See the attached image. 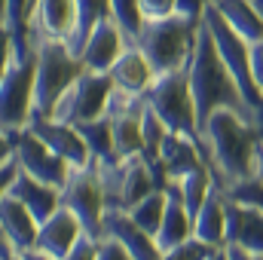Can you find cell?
<instances>
[{
  "label": "cell",
  "instance_id": "cell-1",
  "mask_svg": "<svg viewBox=\"0 0 263 260\" xmlns=\"http://www.w3.org/2000/svg\"><path fill=\"white\" fill-rule=\"evenodd\" d=\"M199 135H202L205 162L217 187H230L254 178V156L260 144L254 123H248L236 110H214L199 126Z\"/></svg>",
  "mask_w": 263,
  "mask_h": 260
},
{
  "label": "cell",
  "instance_id": "cell-2",
  "mask_svg": "<svg viewBox=\"0 0 263 260\" xmlns=\"http://www.w3.org/2000/svg\"><path fill=\"white\" fill-rule=\"evenodd\" d=\"M190 89H193V101H196V117L199 126L214 114V110H236L239 117H245L248 123L257 126V117L251 110V104L245 101V95L239 92L236 80L230 77V70L223 65L217 43L211 37V28L199 25V37H196V52L190 59Z\"/></svg>",
  "mask_w": 263,
  "mask_h": 260
},
{
  "label": "cell",
  "instance_id": "cell-3",
  "mask_svg": "<svg viewBox=\"0 0 263 260\" xmlns=\"http://www.w3.org/2000/svg\"><path fill=\"white\" fill-rule=\"evenodd\" d=\"M199 25L181 18L178 12L165 15V18H147L144 31L135 40V46L150 59L156 77L172 73V70H184V67H190V59L196 52Z\"/></svg>",
  "mask_w": 263,
  "mask_h": 260
},
{
  "label": "cell",
  "instance_id": "cell-4",
  "mask_svg": "<svg viewBox=\"0 0 263 260\" xmlns=\"http://www.w3.org/2000/svg\"><path fill=\"white\" fill-rule=\"evenodd\" d=\"M34 52H37L34 117H52L55 104L77 83V77L86 70V65L67 49V43H62V40H40V43H34Z\"/></svg>",
  "mask_w": 263,
  "mask_h": 260
},
{
  "label": "cell",
  "instance_id": "cell-5",
  "mask_svg": "<svg viewBox=\"0 0 263 260\" xmlns=\"http://www.w3.org/2000/svg\"><path fill=\"white\" fill-rule=\"evenodd\" d=\"M202 18H205V25L211 28V37H214V43H217V52H220L227 70H230V77L236 80L239 92H242L245 101L251 104V110H254V117H257V135H260V141H263V92H260V86H257V80H254V70H251V43H245V40L230 28V22L217 12L214 3L205 6V15H202Z\"/></svg>",
  "mask_w": 263,
  "mask_h": 260
},
{
  "label": "cell",
  "instance_id": "cell-6",
  "mask_svg": "<svg viewBox=\"0 0 263 260\" xmlns=\"http://www.w3.org/2000/svg\"><path fill=\"white\" fill-rule=\"evenodd\" d=\"M144 101L159 114V120L178 135H187L190 141L202 144L199 135V117H196V101H193V89H190V70H172V73H159L150 89L144 92Z\"/></svg>",
  "mask_w": 263,
  "mask_h": 260
},
{
  "label": "cell",
  "instance_id": "cell-7",
  "mask_svg": "<svg viewBox=\"0 0 263 260\" xmlns=\"http://www.w3.org/2000/svg\"><path fill=\"white\" fill-rule=\"evenodd\" d=\"M101 187H104V199L107 208H126L129 211L135 202H141L147 193L159 190V181L153 175V165L138 153V156H126L117 162H95Z\"/></svg>",
  "mask_w": 263,
  "mask_h": 260
},
{
  "label": "cell",
  "instance_id": "cell-8",
  "mask_svg": "<svg viewBox=\"0 0 263 260\" xmlns=\"http://www.w3.org/2000/svg\"><path fill=\"white\" fill-rule=\"evenodd\" d=\"M62 208L73 211L80 217L86 236L101 239V220L107 211V199H104V187H101L95 162L70 169V178L62 187Z\"/></svg>",
  "mask_w": 263,
  "mask_h": 260
},
{
  "label": "cell",
  "instance_id": "cell-9",
  "mask_svg": "<svg viewBox=\"0 0 263 260\" xmlns=\"http://www.w3.org/2000/svg\"><path fill=\"white\" fill-rule=\"evenodd\" d=\"M34 80L37 52L6 67L0 77V129H28L34 117Z\"/></svg>",
  "mask_w": 263,
  "mask_h": 260
},
{
  "label": "cell",
  "instance_id": "cell-10",
  "mask_svg": "<svg viewBox=\"0 0 263 260\" xmlns=\"http://www.w3.org/2000/svg\"><path fill=\"white\" fill-rule=\"evenodd\" d=\"M110 92H114L110 73H104V70H89V67H86V70L77 77V83L62 95V101L55 104L52 117H55V120H65V123H73V126L89 123V120H98V117L107 114V98H110Z\"/></svg>",
  "mask_w": 263,
  "mask_h": 260
},
{
  "label": "cell",
  "instance_id": "cell-11",
  "mask_svg": "<svg viewBox=\"0 0 263 260\" xmlns=\"http://www.w3.org/2000/svg\"><path fill=\"white\" fill-rule=\"evenodd\" d=\"M80 28V3L77 0H37L28 12V40L31 49L40 40L70 43Z\"/></svg>",
  "mask_w": 263,
  "mask_h": 260
},
{
  "label": "cell",
  "instance_id": "cell-12",
  "mask_svg": "<svg viewBox=\"0 0 263 260\" xmlns=\"http://www.w3.org/2000/svg\"><path fill=\"white\" fill-rule=\"evenodd\" d=\"M15 156H18V162H22V169H25L28 175H34L37 181H43V184H49V187H55V190L65 187L67 178H70V169H73L65 156H59L46 141H40L31 129L18 132Z\"/></svg>",
  "mask_w": 263,
  "mask_h": 260
},
{
  "label": "cell",
  "instance_id": "cell-13",
  "mask_svg": "<svg viewBox=\"0 0 263 260\" xmlns=\"http://www.w3.org/2000/svg\"><path fill=\"white\" fill-rule=\"evenodd\" d=\"M28 129L34 132L40 141H46L59 156H65L70 165H89V162H95L92 153H89L86 138L80 135V129L73 123L55 120V117H31Z\"/></svg>",
  "mask_w": 263,
  "mask_h": 260
},
{
  "label": "cell",
  "instance_id": "cell-14",
  "mask_svg": "<svg viewBox=\"0 0 263 260\" xmlns=\"http://www.w3.org/2000/svg\"><path fill=\"white\" fill-rule=\"evenodd\" d=\"M101 239H114L120 242L135 260H159V245L150 233H144L126 208H107L104 220H101Z\"/></svg>",
  "mask_w": 263,
  "mask_h": 260
},
{
  "label": "cell",
  "instance_id": "cell-15",
  "mask_svg": "<svg viewBox=\"0 0 263 260\" xmlns=\"http://www.w3.org/2000/svg\"><path fill=\"white\" fill-rule=\"evenodd\" d=\"M126 46H132L129 37L123 34V28L114 22V15H107V18H101L95 28H92V34H89V40H86V46H83V52H80V62L89 67V70H110L114 62L126 52Z\"/></svg>",
  "mask_w": 263,
  "mask_h": 260
},
{
  "label": "cell",
  "instance_id": "cell-16",
  "mask_svg": "<svg viewBox=\"0 0 263 260\" xmlns=\"http://www.w3.org/2000/svg\"><path fill=\"white\" fill-rule=\"evenodd\" d=\"M83 236H86V230H83L80 217L73 211H67V208H59L49 220L40 224L37 242H34L31 251H43V254H49V257H55V260H65L70 254V248Z\"/></svg>",
  "mask_w": 263,
  "mask_h": 260
},
{
  "label": "cell",
  "instance_id": "cell-17",
  "mask_svg": "<svg viewBox=\"0 0 263 260\" xmlns=\"http://www.w3.org/2000/svg\"><path fill=\"white\" fill-rule=\"evenodd\" d=\"M37 217L15 199V196H0V242L9 245L15 254H25L37 242Z\"/></svg>",
  "mask_w": 263,
  "mask_h": 260
},
{
  "label": "cell",
  "instance_id": "cell-18",
  "mask_svg": "<svg viewBox=\"0 0 263 260\" xmlns=\"http://www.w3.org/2000/svg\"><path fill=\"white\" fill-rule=\"evenodd\" d=\"M227 196V193H223ZM227 245L263 254V211L227 196Z\"/></svg>",
  "mask_w": 263,
  "mask_h": 260
},
{
  "label": "cell",
  "instance_id": "cell-19",
  "mask_svg": "<svg viewBox=\"0 0 263 260\" xmlns=\"http://www.w3.org/2000/svg\"><path fill=\"white\" fill-rule=\"evenodd\" d=\"M165 178L168 181H178L184 175H190L193 169L208 165L205 162V153H202V144L190 141L187 135H178V132H168L165 141H162V150H159V162Z\"/></svg>",
  "mask_w": 263,
  "mask_h": 260
},
{
  "label": "cell",
  "instance_id": "cell-20",
  "mask_svg": "<svg viewBox=\"0 0 263 260\" xmlns=\"http://www.w3.org/2000/svg\"><path fill=\"white\" fill-rule=\"evenodd\" d=\"M6 196H15V199L37 217V224L49 220V217L62 208V190H55V187L37 181V178L28 175L25 169H22V175L15 178V184L6 190Z\"/></svg>",
  "mask_w": 263,
  "mask_h": 260
},
{
  "label": "cell",
  "instance_id": "cell-21",
  "mask_svg": "<svg viewBox=\"0 0 263 260\" xmlns=\"http://www.w3.org/2000/svg\"><path fill=\"white\" fill-rule=\"evenodd\" d=\"M193 236L208 242L217 251L227 248V196H223V190L217 184L211 187L208 199L202 202V208L193 217Z\"/></svg>",
  "mask_w": 263,
  "mask_h": 260
},
{
  "label": "cell",
  "instance_id": "cell-22",
  "mask_svg": "<svg viewBox=\"0 0 263 260\" xmlns=\"http://www.w3.org/2000/svg\"><path fill=\"white\" fill-rule=\"evenodd\" d=\"M165 193H168V205H165L162 227H159V233H156V245H159V251L178 248L181 242L193 239V214L187 211L184 199H181V193H178V184L168 181V184H165Z\"/></svg>",
  "mask_w": 263,
  "mask_h": 260
},
{
  "label": "cell",
  "instance_id": "cell-23",
  "mask_svg": "<svg viewBox=\"0 0 263 260\" xmlns=\"http://www.w3.org/2000/svg\"><path fill=\"white\" fill-rule=\"evenodd\" d=\"M107 73H110V80H114L117 89L132 92V95H144L150 89V83L156 80V70L150 65V59L138 46H126V52L114 62V67Z\"/></svg>",
  "mask_w": 263,
  "mask_h": 260
},
{
  "label": "cell",
  "instance_id": "cell-24",
  "mask_svg": "<svg viewBox=\"0 0 263 260\" xmlns=\"http://www.w3.org/2000/svg\"><path fill=\"white\" fill-rule=\"evenodd\" d=\"M214 6L245 43L254 46L263 40V15L254 9L251 0H214Z\"/></svg>",
  "mask_w": 263,
  "mask_h": 260
},
{
  "label": "cell",
  "instance_id": "cell-25",
  "mask_svg": "<svg viewBox=\"0 0 263 260\" xmlns=\"http://www.w3.org/2000/svg\"><path fill=\"white\" fill-rule=\"evenodd\" d=\"M141 117L144 110H129V114H110V129H114V147L117 156H138L144 150V132H141Z\"/></svg>",
  "mask_w": 263,
  "mask_h": 260
},
{
  "label": "cell",
  "instance_id": "cell-26",
  "mask_svg": "<svg viewBox=\"0 0 263 260\" xmlns=\"http://www.w3.org/2000/svg\"><path fill=\"white\" fill-rule=\"evenodd\" d=\"M80 135L86 138L89 144V153L95 162H117V147H114V129H110V117H98V120H89V123H80L77 126Z\"/></svg>",
  "mask_w": 263,
  "mask_h": 260
},
{
  "label": "cell",
  "instance_id": "cell-27",
  "mask_svg": "<svg viewBox=\"0 0 263 260\" xmlns=\"http://www.w3.org/2000/svg\"><path fill=\"white\" fill-rule=\"evenodd\" d=\"M165 205H168V193L159 187V190L147 193L141 202H135L129 208V214L144 233H150V236L156 239V233H159V227H162V217H165Z\"/></svg>",
  "mask_w": 263,
  "mask_h": 260
},
{
  "label": "cell",
  "instance_id": "cell-28",
  "mask_svg": "<svg viewBox=\"0 0 263 260\" xmlns=\"http://www.w3.org/2000/svg\"><path fill=\"white\" fill-rule=\"evenodd\" d=\"M175 184H178V193H181V199H184L187 211L196 217V211L202 208V202L208 199L211 187H214V175H211V169H208V165H202V169H193L190 175L178 178Z\"/></svg>",
  "mask_w": 263,
  "mask_h": 260
},
{
  "label": "cell",
  "instance_id": "cell-29",
  "mask_svg": "<svg viewBox=\"0 0 263 260\" xmlns=\"http://www.w3.org/2000/svg\"><path fill=\"white\" fill-rule=\"evenodd\" d=\"M77 3H80V28H77V34H73V40L67 43V49L80 59V52H83V46H86L92 28H95L101 18L110 15V0H77Z\"/></svg>",
  "mask_w": 263,
  "mask_h": 260
},
{
  "label": "cell",
  "instance_id": "cell-30",
  "mask_svg": "<svg viewBox=\"0 0 263 260\" xmlns=\"http://www.w3.org/2000/svg\"><path fill=\"white\" fill-rule=\"evenodd\" d=\"M141 132H144V150H141V156L150 162V165H156L159 162V150H162V141H165V135H168V126L159 120V114L147 104L144 107V117H141Z\"/></svg>",
  "mask_w": 263,
  "mask_h": 260
},
{
  "label": "cell",
  "instance_id": "cell-31",
  "mask_svg": "<svg viewBox=\"0 0 263 260\" xmlns=\"http://www.w3.org/2000/svg\"><path fill=\"white\" fill-rule=\"evenodd\" d=\"M110 15L114 22L123 28V34L129 37V43L135 46L138 34L144 31V9H141V0H110Z\"/></svg>",
  "mask_w": 263,
  "mask_h": 260
},
{
  "label": "cell",
  "instance_id": "cell-32",
  "mask_svg": "<svg viewBox=\"0 0 263 260\" xmlns=\"http://www.w3.org/2000/svg\"><path fill=\"white\" fill-rule=\"evenodd\" d=\"M217 254V248H211L208 242H202V239H187V242H181L178 248H168V251H162L159 260H211Z\"/></svg>",
  "mask_w": 263,
  "mask_h": 260
},
{
  "label": "cell",
  "instance_id": "cell-33",
  "mask_svg": "<svg viewBox=\"0 0 263 260\" xmlns=\"http://www.w3.org/2000/svg\"><path fill=\"white\" fill-rule=\"evenodd\" d=\"M223 193L236 202H245V205H254L263 211V181L260 178H248V181H239V184H230V187H220Z\"/></svg>",
  "mask_w": 263,
  "mask_h": 260
},
{
  "label": "cell",
  "instance_id": "cell-34",
  "mask_svg": "<svg viewBox=\"0 0 263 260\" xmlns=\"http://www.w3.org/2000/svg\"><path fill=\"white\" fill-rule=\"evenodd\" d=\"M18 175H22V162H18V156H15V153L0 156V190H3V193L15 184Z\"/></svg>",
  "mask_w": 263,
  "mask_h": 260
},
{
  "label": "cell",
  "instance_id": "cell-35",
  "mask_svg": "<svg viewBox=\"0 0 263 260\" xmlns=\"http://www.w3.org/2000/svg\"><path fill=\"white\" fill-rule=\"evenodd\" d=\"M98 248H101V239H92V236H83L65 260H98Z\"/></svg>",
  "mask_w": 263,
  "mask_h": 260
},
{
  "label": "cell",
  "instance_id": "cell-36",
  "mask_svg": "<svg viewBox=\"0 0 263 260\" xmlns=\"http://www.w3.org/2000/svg\"><path fill=\"white\" fill-rule=\"evenodd\" d=\"M205 6H208V0H175V12L187 22H196V25L205 15Z\"/></svg>",
  "mask_w": 263,
  "mask_h": 260
},
{
  "label": "cell",
  "instance_id": "cell-37",
  "mask_svg": "<svg viewBox=\"0 0 263 260\" xmlns=\"http://www.w3.org/2000/svg\"><path fill=\"white\" fill-rule=\"evenodd\" d=\"M144 18H165L175 15V0H141Z\"/></svg>",
  "mask_w": 263,
  "mask_h": 260
},
{
  "label": "cell",
  "instance_id": "cell-38",
  "mask_svg": "<svg viewBox=\"0 0 263 260\" xmlns=\"http://www.w3.org/2000/svg\"><path fill=\"white\" fill-rule=\"evenodd\" d=\"M98 260H135L120 245V242H114V239H101V248H98Z\"/></svg>",
  "mask_w": 263,
  "mask_h": 260
},
{
  "label": "cell",
  "instance_id": "cell-39",
  "mask_svg": "<svg viewBox=\"0 0 263 260\" xmlns=\"http://www.w3.org/2000/svg\"><path fill=\"white\" fill-rule=\"evenodd\" d=\"M251 70H254V80H257V86L263 92V40L251 46Z\"/></svg>",
  "mask_w": 263,
  "mask_h": 260
},
{
  "label": "cell",
  "instance_id": "cell-40",
  "mask_svg": "<svg viewBox=\"0 0 263 260\" xmlns=\"http://www.w3.org/2000/svg\"><path fill=\"white\" fill-rule=\"evenodd\" d=\"M223 254H227V260H263V254L245 251V248H239V245H227V248H223Z\"/></svg>",
  "mask_w": 263,
  "mask_h": 260
},
{
  "label": "cell",
  "instance_id": "cell-41",
  "mask_svg": "<svg viewBox=\"0 0 263 260\" xmlns=\"http://www.w3.org/2000/svg\"><path fill=\"white\" fill-rule=\"evenodd\" d=\"M254 178L263 181V141L257 144V156H254Z\"/></svg>",
  "mask_w": 263,
  "mask_h": 260
},
{
  "label": "cell",
  "instance_id": "cell-42",
  "mask_svg": "<svg viewBox=\"0 0 263 260\" xmlns=\"http://www.w3.org/2000/svg\"><path fill=\"white\" fill-rule=\"evenodd\" d=\"M25 260H55V257H49L43 251H25Z\"/></svg>",
  "mask_w": 263,
  "mask_h": 260
},
{
  "label": "cell",
  "instance_id": "cell-43",
  "mask_svg": "<svg viewBox=\"0 0 263 260\" xmlns=\"http://www.w3.org/2000/svg\"><path fill=\"white\" fill-rule=\"evenodd\" d=\"M251 3H254V9H257V12L263 15V0H251Z\"/></svg>",
  "mask_w": 263,
  "mask_h": 260
},
{
  "label": "cell",
  "instance_id": "cell-44",
  "mask_svg": "<svg viewBox=\"0 0 263 260\" xmlns=\"http://www.w3.org/2000/svg\"><path fill=\"white\" fill-rule=\"evenodd\" d=\"M217 260H227V254H223V251H217Z\"/></svg>",
  "mask_w": 263,
  "mask_h": 260
},
{
  "label": "cell",
  "instance_id": "cell-45",
  "mask_svg": "<svg viewBox=\"0 0 263 260\" xmlns=\"http://www.w3.org/2000/svg\"><path fill=\"white\" fill-rule=\"evenodd\" d=\"M211 260H217V254H214V257H211Z\"/></svg>",
  "mask_w": 263,
  "mask_h": 260
},
{
  "label": "cell",
  "instance_id": "cell-46",
  "mask_svg": "<svg viewBox=\"0 0 263 260\" xmlns=\"http://www.w3.org/2000/svg\"><path fill=\"white\" fill-rule=\"evenodd\" d=\"M208 3H214V0H208Z\"/></svg>",
  "mask_w": 263,
  "mask_h": 260
}]
</instances>
